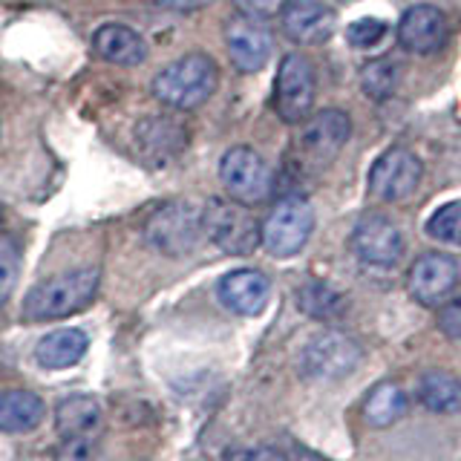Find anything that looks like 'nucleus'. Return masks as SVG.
I'll use <instances>...</instances> for the list:
<instances>
[{
  "label": "nucleus",
  "instance_id": "nucleus-1",
  "mask_svg": "<svg viewBox=\"0 0 461 461\" xmlns=\"http://www.w3.org/2000/svg\"><path fill=\"white\" fill-rule=\"evenodd\" d=\"M220 67L205 52H187L153 78V95L170 110H196L216 93Z\"/></svg>",
  "mask_w": 461,
  "mask_h": 461
},
{
  "label": "nucleus",
  "instance_id": "nucleus-2",
  "mask_svg": "<svg viewBox=\"0 0 461 461\" xmlns=\"http://www.w3.org/2000/svg\"><path fill=\"white\" fill-rule=\"evenodd\" d=\"M101 271L90 268H72L64 274L38 283L23 300V317L26 321H58L81 312L98 292Z\"/></svg>",
  "mask_w": 461,
  "mask_h": 461
},
{
  "label": "nucleus",
  "instance_id": "nucleus-3",
  "mask_svg": "<svg viewBox=\"0 0 461 461\" xmlns=\"http://www.w3.org/2000/svg\"><path fill=\"white\" fill-rule=\"evenodd\" d=\"M352 122L343 110H321L303 119L294 136V158L303 170H323L349 141Z\"/></svg>",
  "mask_w": 461,
  "mask_h": 461
},
{
  "label": "nucleus",
  "instance_id": "nucleus-4",
  "mask_svg": "<svg viewBox=\"0 0 461 461\" xmlns=\"http://www.w3.org/2000/svg\"><path fill=\"white\" fill-rule=\"evenodd\" d=\"M202 237H205L202 234V208L187 199L165 202L144 222V240H148L150 249L165 257L191 254Z\"/></svg>",
  "mask_w": 461,
  "mask_h": 461
},
{
  "label": "nucleus",
  "instance_id": "nucleus-5",
  "mask_svg": "<svg viewBox=\"0 0 461 461\" xmlns=\"http://www.w3.org/2000/svg\"><path fill=\"white\" fill-rule=\"evenodd\" d=\"M202 234L230 257H245L259 245V222L234 199H208L202 208Z\"/></svg>",
  "mask_w": 461,
  "mask_h": 461
},
{
  "label": "nucleus",
  "instance_id": "nucleus-6",
  "mask_svg": "<svg viewBox=\"0 0 461 461\" xmlns=\"http://www.w3.org/2000/svg\"><path fill=\"white\" fill-rule=\"evenodd\" d=\"M314 230V211L303 196H285L259 225V242L271 257H294Z\"/></svg>",
  "mask_w": 461,
  "mask_h": 461
},
{
  "label": "nucleus",
  "instance_id": "nucleus-7",
  "mask_svg": "<svg viewBox=\"0 0 461 461\" xmlns=\"http://www.w3.org/2000/svg\"><path fill=\"white\" fill-rule=\"evenodd\" d=\"M314 67L306 55H285L277 69V81H274V113L280 115L285 124H300L309 119L314 107Z\"/></svg>",
  "mask_w": 461,
  "mask_h": 461
},
{
  "label": "nucleus",
  "instance_id": "nucleus-8",
  "mask_svg": "<svg viewBox=\"0 0 461 461\" xmlns=\"http://www.w3.org/2000/svg\"><path fill=\"white\" fill-rule=\"evenodd\" d=\"M220 179L228 196L240 202V205H257V202H263L271 194V185H274L271 167L266 165V158L254 148H245V144H237V148H230L222 156Z\"/></svg>",
  "mask_w": 461,
  "mask_h": 461
},
{
  "label": "nucleus",
  "instance_id": "nucleus-9",
  "mask_svg": "<svg viewBox=\"0 0 461 461\" xmlns=\"http://www.w3.org/2000/svg\"><path fill=\"white\" fill-rule=\"evenodd\" d=\"M360 357H364V352H360V346L349 335H343V331H323V335H314L306 343V349L300 355V366L309 378L338 381L355 372Z\"/></svg>",
  "mask_w": 461,
  "mask_h": 461
},
{
  "label": "nucleus",
  "instance_id": "nucleus-10",
  "mask_svg": "<svg viewBox=\"0 0 461 461\" xmlns=\"http://www.w3.org/2000/svg\"><path fill=\"white\" fill-rule=\"evenodd\" d=\"M421 182V162L407 148L384 150L369 170V194L384 202H403Z\"/></svg>",
  "mask_w": 461,
  "mask_h": 461
},
{
  "label": "nucleus",
  "instance_id": "nucleus-11",
  "mask_svg": "<svg viewBox=\"0 0 461 461\" xmlns=\"http://www.w3.org/2000/svg\"><path fill=\"white\" fill-rule=\"evenodd\" d=\"M352 249L360 263L389 268L403 254V237L393 220L381 213H366L360 216L352 230Z\"/></svg>",
  "mask_w": 461,
  "mask_h": 461
},
{
  "label": "nucleus",
  "instance_id": "nucleus-12",
  "mask_svg": "<svg viewBox=\"0 0 461 461\" xmlns=\"http://www.w3.org/2000/svg\"><path fill=\"white\" fill-rule=\"evenodd\" d=\"M283 32L300 47H317L326 43L338 29V14L321 0H285L280 9Z\"/></svg>",
  "mask_w": 461,
  "mask_h": 461
},
{
  "label": "nucleus",
  "instance_id": "nucleus-13",
  "mask_svg": "<svg viewBox=\"0 0 461 461\" xmlns=\"http://www.w3.org/2000/svg\"><path fill=\"white\" fill-rule=\"evenodd\" d=\"M461 268L450 254H424L410 268V294L421 306H438L458 285Z\"/></svg>",
  "mask_w": 461,
  "mask_h": 461
},
{
  "label": "nucleus",
  "instance_id": "nucleus-14",
  "mask_svg": "<svg viewBox=\"0 0 461 461\" xmlns=\"http://www.w3.org/2000/svg\"><path fill=\"white\" fill-rule=\"evenodd\" d=\"M228 58L240 72H259L274 52V38L268 29L254 18H234L225 23Z\"/></svg>",
  "mask_w": 461,
  "mask_h": 461
},
{
  "label": "nucleus",
  "instance_id": "nucleus-15",
  "mask_svg": "<svg viewBox=\"0 0 461 461\" xmlns=\"http://www.w3.org/2000/svg\"><path fill=\"white\" fill-rule=\"evenodd\" d=\"M136 150L144 158V165L150 167H167L173 158H179V153L187 144V133L179 122L167 119V115H150L141 119L133 130Z\"/></svg>",
  "mask_w": 461,
  "mask_h": 461
},
{
  "label": "nucleus",
  "instance_id": "nucleus-16",
  "mask_svg": "<svg viewBox=\"0 0 461 461\" xmlns=\"http://www.w3.org/2000/svg\"><path fill=\"white\" fill-rule=\"evenodd\" d=\"M444 38H447V18L441 9L429 4H418L403 12V18L398 23V41L407 52L429 55L441 47Z\"/></svg>",
  "mask_w": 461,
  "mask_h": 461
},
{
  "label": "nucleus",
  "instance_id": "nucleus-17",
  "mask_svg": "<svg viewBox=\"0 0 461 461\" xmlns=\"http://www.w3.org/2000/svg\"><path fill=\"white\" fill-rule=\"evenodd\" d=\"M268 297H271V283L263 271L240 268L225 274L220 280V300L234 314L254 317L268 306Z\"/></svg>",
  "mask_w": 461,
  "mask_h": 461
},
{
  "label": "nucleus",
  "instance_id": "nucleus-18",
  "mask_svg": "<svg viewBox=\"0 0 461 461\" xmlns=\"http://www.w3.org/2000/svg\"><path fill=\"white\" fill-rule=\"evenodd\" d=\"M93 50L98 58H104L110 64L119 67H136L148 58V43L144 38L124 23H104L95 29Z\"/></svg>",
  "mask_w": 461,
  "mask_h": 461
},
{
  "label": "nucleus",
  "instance_id": "nucleus-19",
  "mask_svg": "<svg viewBox=\"0 0 461 461\" xmlns=\"http://www.w3.org/2000/svg\"><path fill=\"white\" fill-rule=\"evenodd\" d=\"M90 349V338L81 329H58L47 335L35 349V360L43 369H69Z\"/></svg>",
  "mask_w": 461,
  "mask_h": 461
},
{
  "label": "nucleus",
  "instance_id": "nucleus-20",
  "mask_svg": "<svg viewBox=\"0 0 461 461\" xmlns=\"http://www.w3.org/2000/svg\"><path fill=\"white\" fill-rule=\"evenodd\" d=\"M43 401L35 393L26 389H6L0 393V432L9 436H21V432H32L43 421Z\"/></svg>",
  "mask_w": 461,
  "mask_h": 461
},
{
  "label": "nucleus",
  "instance_id": "nucleus-21",
  "mask_svg": "<svg viewBox=\"0 0 461 461\" xmlns=\"http://www.w3.org/2000/svg\"><path fill=\"white\" fill-rule=\"evenodd\" d=\"M101 403L93 395H69L58 403V432L67 438H93L101 424Z\"/></svg>",
  "mask_w": 461,
  "mask_h": 461
},
{
  "label": "nucleus",
  "instance_id": "nucleus-22",
  "mask_svg": "<svg viewBox=\"0 0 461 461\" xmlns=\"http://www.w3.org/2000/svg\"><path fill=\"white\" fill-rule=\"evenodd\" d=\"M418 398L438 415H450L461 410V381L450 372H427L418 381Z\"/></svg>",
  "mask_w": 461,
  "mask_h": 461
},
{
  "label": "nucleus",
  "instance_id": "nucleus-23",
  "mask_svg": "<svg viewBox=\"0 0 461 461\" xmlns=\"http://www.w3.org/2000/svg\"><path fill=\"white\" fill-rule=\"evenodd\" d=\"M403 412H407V395H403V389L393 381H384L375 386L364 403V418L372 427L395 424Z\"/></svg>",
  "mask_w": 461,
  "mask_h": 461
},
{
  "label": "nucleus",
  "instance_id": "nucleus-24",
  "mask_svg": "<svg viewBox=\"0 0 461 461\" xmlns=\"http://www.w3.org/2000/svg\"><path fill=\"white\" fill-rule=\"evenodd\" d=\"M297 306L306 312L314 321H335V317H343L346 303L343 297L326 283H306L297 292Z\"/></svg>",
  "mask_w": 461,
  "mask_h": 461
},
{
  "label": "nucleus",
  "instance_id": "nucleus-25",
  "mask_svg": "<svg viewBox=\"0 0 461 461\" xmlns=\"http://www.w3.org/2000/svg\"><path fill=\"white\" fill-rule=\"evenodd\" d=\"M401 81V67L389 58H375V61L364 64L360 69V86L372 101H386L393 98Z\"/></svg>",
  "mask_w": 461,
  "mask_h": 461
},
{
  "label": "nucleus",
  "instance_id": "nucleus-26",
  "mask_svg": "<svg viewBox=\"0 0 461 461\" xmlns=\"http://www.w3.org/2000/svg\"><path fill=\"white\" fill-rule=\"evenodd\" d=\"M427 234L447 245H461V202H447L429 216Z\"/></svg>",
  "mask_w": 461,
  "mask_h": 461
},
{
  "label": "nucleus",
  "instance_id": "nucleus-27",
  "mask_svg": "<svg viewBox=\"0 0 461 461\" xmlns=\"http://www.w3.org/2000/svg\"><path fill=\"white\" fill-rule=\"evenodd\" d=\"M21 277V249L9 234H0V303H6Z\"/></svg>",
  "mask_w": 461,
  "mask_h": 461
},
{
  "label": "nucleus",
  "instance_id": "nucleus-28",
  "mask_svg": "<svg viewBox=\"0 0 461 461\" xmlns=\"http://www.w3.org/2000/svg\"><path fill=\"white\" fill-rule=\"evenodd\" d=\"M346 38H349V43L357 50H372L386 38V23L378 18H360L346 29Z\"/></svg>",
  "mask_w": 461,
  "mask_h": 461
},
{
  "label": "nucleus",
  "instance_id": "nucleus-29",
  "mask_svg": "<svg viewBox=\"0 0 461 461\" xmlns=\"http://www.w3.org/2000/svg\"><path fill=\"white\" fill-rule=\"evenodd\" d=\"M55 461H104L93 438H67Z\"/></svg>",
  "mask_w": 461,
  "mask_h": 461
},
{
  "label": "nucleus",
  "instance_id": "nucleus-30",
  "mask_svg": "<svg viewBox=\"0 0 461 461\" xmlns=\"http://www.w3.org/2000/svg\"><path fill=\"white\" fill-rule=\"evenodd\" d=\"M237 9L245 14V18H271V14H277L285 0H234Z\"/></svg>",
  "mask_w": 461,
  "mask_h": 461
},
{
  "label": "nucleus",
  "instance_id": "nucleus-31",
  "mask_svg": "<svg viewBox=\"0 0 461 461\" xmlns=\"http://www.w3.org/2000/svg\"><path fill=\"white\" fill-rule=\"evenodd\" d=\"M438 329L444 331L447 338L461 340V297L447 303V306L438 312Z\"/></svg>",
  "mask_w": 461,
  "mask_h": 461
},
{
  "label": "nucleus",
  "instance_id": "nucleus-32",
  "mask_svg": "<svg viewBox=\"0 0 461 461\" xmlns=\"http://www.w3.org/2000/svg\"><path fill=\"white\" fill-rule=\"evenodd\" d=\"M225 461H288L285 453L274 447H245V450H230Z\"/></svg>",
  "mask_w": 461,
  "mask_h": 461
},
{
  "label": "nucleus",
  "instance_id": "nucleus-33",
  "mask_svg": "<svg viewBox=\"0 0 461 461\" xmlns=\"http://www.w3.org/2000/svg\"><path fill=\"white\" fill-rule=\"evenodd\" d=\"M158 6H165L170 12H196V9H205L213 0H156Z\"/></svg>",
  "mask_w": 461,
  "mask_h": 461
},
{
  "label": "nucleus",
  "instance_id": "nucleus-34",
  "mask_svg": "<svg viewBox=\"0 0 461 461\" xmlns=\"http://www.w3.org/2000/svg\"><path fill=\"white\" fill-rule=\"evenodd\" d=\"M288 461H323V458H317L314 453H309V450H297L294 456H285Z\"/></svg>",
  "mask_w": 461,
  "mask_h": 461
}]
</instances>
